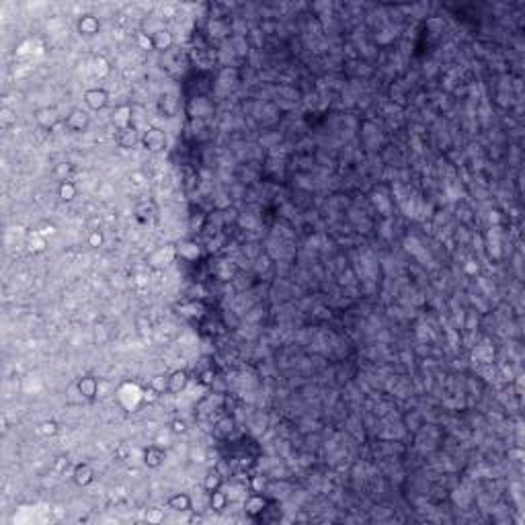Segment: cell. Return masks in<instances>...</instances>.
I'll list each match as a JSON object with an SVG mask.
<instances>
[{
    "label": "cell",
    "mask_w": 525,
    "mask_h": 525,
    "mask_svg": "<svg viewBox=\"0 0 525 525\" xmlns=\"http://www.w3.org/2000/svg\"><path fill=\"white\" fill-rule=\"evenodd\" d=\"M84 101H86V105H88L90 109L99 111V109H103V107L107 105L109 99H107V92H105L103 88H92V90H86Z\"/></svg>",
    "instance_id": "1"
},
{
    "label": "cell",
    "mask_w": 525,
    "mask_h": 525,
    "mask_svg": "<svg viewBox=\"0 0 525 525\" xmlns=\"http://www.w3.org/2000/svg\"><path fill=\"white\" fill-rule=\"evenodd\" d=\"M245 507H247V513H249L251 517H257V515H261V513L267 511V509H265V507H267V501H265V497H262V495L255 493V495L247 501Z\"/></svg>",
    "instance_id": "2"
},
{
    "label": "cell",
    "mask_w": 525,
    "mask_h": 525,
    "mask_svg": "<svg viewBox=\"0 0 525 525\" xmlns=\"http://www.w3.org/2000/svg\"><path fill=\"white\" fill-rule=\"evenodd\" d=\"M166 505H168V509H173V511H181V513L191 511V497L179 493V495H173L171 499H168Z\"/></svg>",
    "instance_id": "3"
},
{
    "label": "cell",
    "mask_w": 525,
    "mask_h": 525,
    "mask_svg": "<svg viewBox=\"0 0 525 525\" xmlns=\"http://www.w3.org/2000/svg\"><path fill=\"white\" fill-rule=\"evenodd\" d=\"M162 460H164V452H162L160 447L152 445V447H148V449H146V454H144V462H146V466L156 468V466L162 464Z\"/></svg>",
    "instance_id": "4"
},
{
    "label": "cell",
    "mask_w": 525,
    "mask_h": 525,
    "mask_svg": "<svg viewBox=\"0 0 525 525\" xmlns=\"http://www.w3.org/2000/svg\"><path fill=\"white\" fill-rule=\"evenodd\" d=\"M92 470L90 468L86 466V464H82V466H78L76 470H74V482H76L78 486H86V484H90L92 482Z\"/></svg>",
    "instance_id": "5"
},
{
    "label": "cell",
    "mask_w": 525,
    "mask_h": 525,
    "mask_svg": "<svg viewBox=\"0 0 525 525\" xmlns=\"http://www.w3.org/2000/svg\"><path fill=\"white\" fill-rule=\"evenodd\" d=\"M222 482H224L222 474H220L218 470H210L208 476H205V491H208V493H216V491H220Z\"/></svg>",
    "instance_id": "6"
},
{
    "label": "cell",
    "mask_w": 525,
    "mask_h": 525,
    "mask_svg": "<svg viewBox=\"0 0 525 525\" xmlns=\"http://www.w3.org/2000/svg\"><path fill=\"white\" fill-rule=\"evenodd\" d=\"M187 384V371H175L171 378H168V386H171L173 392H179L183 390Z\"/></svg>",
    "instance_id": "7"
},
{
    "label": "cell",
    "mask_w": 525,
    "mask_h": 525,
    "mask_svg": "<svg viewBox=\"0 0 525 525\" xmlns=\"http://www.w3.org/2000/svg\"><path fill=\"white\" fill-rule=\"evenodd\" d=\"M78 388H80V392L84 394L86 398H92V396L97 394V382H95V378H82L80 384H78Z\"/></svg>",
    "instance_id": "8"
},
{
    "label": "cell",
    "mask_w": 525,
    "mask_h": 525,
    "mask_svg": "<svg viewBox=\"0 0 525 525\" xmlns=\"http://www.w3.org/2000/svg\"><path fill=\"white\" fill-rule=\"evenodd\" d=\"M74 195H76V187H74L72 183H68V181H64V183L60 185V197H62L64 201H72Z\"/></svg>",
    "instance_id": "9"
},
{
    "label": "cell",
    "mask_w": 525,
    "mask_h": 525,
    "mask_svg": "<svg viewBox=\"0 0 525 525\" xmlns=\"http://www.w3.org/2000/svg\"><path fill=\"white\" fill-rule=\"evenodd\" d=\"M41 427H43V433H49V435H53L55 431H58V427H55V423H43Z\"/></svg>",
    "instance_id": "10"
},
{
    "label": "cell",
    "mask_w": 525,
    "mask_h": 525,
    "mask_svg": "<svg viewBox=\"0 0 525 525\" xmlns=\"http://www.w3.org/2000/svg\"><path fill=\"white\" fill-rule=\"evenodd\" d=\"M175 431L179 433V431H185V423L183 421H175Z\"/></svg>",
    "instance_id": "11"
},
{
    "label": "cell",
    "mask_w": 525,
    "mask_h": 525,
    "mask_svg": "<svg viewBox=\"0 0 525 525\" xmlns=\"http://www.w3.org/2000/svg\"><path fill=\"white\" fill-rule=\"evenodd\" d=\"M101 240H103V238H101V234H92V245H97V242L101 245Z\"/></svg>",
    "instance_id": "12"
}]
</instances>
